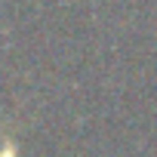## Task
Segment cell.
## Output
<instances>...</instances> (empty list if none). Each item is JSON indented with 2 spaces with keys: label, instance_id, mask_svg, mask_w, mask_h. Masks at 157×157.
Segmentation results:
<instances>
[{
  "label": "cell",
  "instance_id": "cell-1",
  "mask_svg": "<svg viewBox=\"0 0 157 157\" xmlns=\"http://www.w3.org/2000/svg\"><path fill=\"white\" fill-rule=\"evenodd\" d=\"M0 157H16V148L10 142H3V151H0Z\"/></svg>",
  "mask_w": 157,
  "mask_h": 157
}]
</instances>
